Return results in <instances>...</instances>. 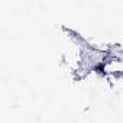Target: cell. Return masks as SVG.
<instances>
[{"instance_id": "1", "label": "cell", "mask_w": 123, "mask_h": 123, "mask_svg": "<svg viewBox=\"0 0 123 123\" xmlns=\"http://www.w3.org/2000/svg\"><path fill=\"white\" fill-rule=\"evenodd\" d=\"M97 71H103V65H98L97 67Z\"/></svg>"}]
</instances>
